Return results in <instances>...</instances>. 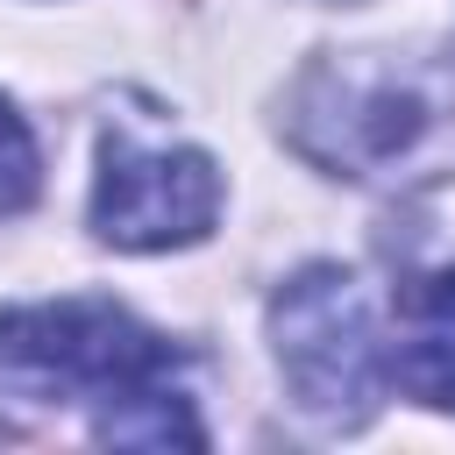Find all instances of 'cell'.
<instances>
[{"label":"cell","mask_w":455,"mask_h":455,"mask_svg":"<svg viewBox=\"0 0 455 455\" xmlns=\"http://www.w3.org/2000/svg\"><path fill=\"white\" fill-rule=\"evenodd\" d=\"M291 142L341 178H455V64L341 57L299 85Z\"/></svg>","instance_id":"6da1fadb"},{"label":"cell","mask_w":455,"mask_h":455,"mask_svg":"<svg viewBox=\"0 0 455 455\" xmlns=\"http://www.w3.org/2000/svg\"><path fill=\"white\" fill-rule=\"evenodd\" d=\"M270 348L277 377L291 384V405L320 427H363L384 398L391 348L377 327V306L355 270L341 263H306L277 299H270Z\"/></svg>","instance_id":"7a4b0ae2"},{"label":"cell","mask_w":455,"mask_h":455,"mask_svg":"<svg viewBox=\"0 0 455 455\" xmlns=\"http://www.w3.org/2000/svg\"><path fill=\"white\" fill-rule=\"evenodd\" d=\"M178 348L114 299H50L0 313V384L28 398H92L114 405L142 384H164Z\"/></svg>","instance_id":"3957f363"},{"label":"cell","mask_w":455,"mask_h":455,"mask_svg":"<svg viewBox=\"0 0 455 455\" xmlns=\"http://www.w3.org/2000/svg\"><path fill=\"white\" fill-rule=\"evenodd\" d=\"M220 213V171L192 142H100L92 178V235L107 249H185Z\"/></svg>","instance_id":"277c9868"},{"label":"cell","mask_w":455,"mask_h":455,"mask_svg":"<svg viewBox=\"0 0 455 455\" xmlns=\"http://www.w3.org/2000/svg\"><path fill=\"white\" fill-rule=\"evenodd\" d=\"M391 377L434 412H455V270L419 277L398 299V334H391Z\"/></svg>","instance_id":"5b68a950"},{"label":"cell","mask_w":455,"mask_h":455,"mask_svg":"<svg viewBox=\"0 0 455 455\" xmlns=\"http://www.w3.org/2000/svg\"><path fill=\"white\" fill-rule=\"evenodd\" d=\"M92 434L114 441V448H199L206 441L199 419H192V398L171 377L164 384H142V391H128L114 405H100V427Z\"/></svg>","instance_id":"8992f818"},{"label":"cell","mask_w":455,"mask_h":455,"mask_svg":"<svg viewBox=\"0 0 455 455\" xmlns=\"http://www.w3.org/2000/svg\"><path fill=\"white\" fill-rule=\"evenodd\" d=\"M36 178H43L36 135H28V121L0 100V213H21V206L36 199Z\"/></svg>","instance_id":"52a82bcc"}]
</instances>
